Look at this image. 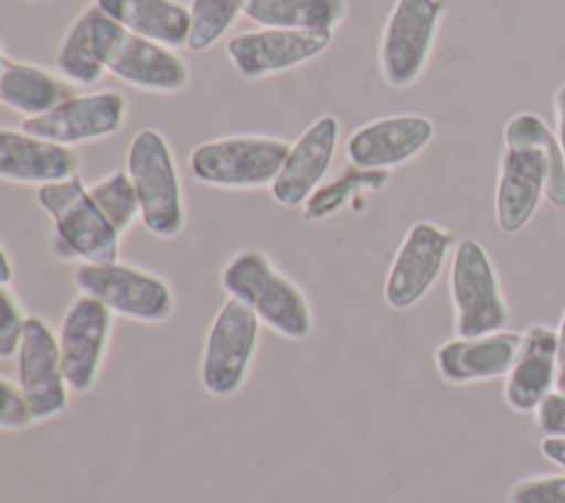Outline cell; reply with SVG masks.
Instances as JSON below:
<instances>
[{
  "label": "cell",
  "instance_id": "cell-23",
  "mask_svg": "<svg viewBox=\"0 0 565 503\" xmlns=\"http://www.w3.org/2000/svg\"><path fill=\"white\" fill-rule=\"evenodd\" d=\"M347 0H247L245 18L258 26L335 33L347 20Z\"/></svg>",
  "mask_w": 565,
  "mask_h": 503
},
{
  "label": "cell",
  "instance_id": "cell-5",
  "mask_svg": "<svg viewBox=\"0 0 565 503\" xmlns=\"http://www.w3.org/2000/svg\"><path fill=\"white\" fill-rule=\"evenodd\" d=\"M291 141L278 135L238 132L196 143L188 154V168L196 183L230 192L271 188Z\"/></svg>",
  "mask_w": 565,
  "mask_h": 503
},
{
  "label": "cell",
  "instance_id": "cell-33",
  "mask_svg": "<svg viewBox=\"0 0 565 503\" xmlns=\"http://www.w3.org/2000/svg\"><path fill=\"white\" fill-rule=\"evenodd\" d=\"M539 448L547 461L565 468V437H543Z\"/></svg>",
  "mask_w": 565,
  "mask_h": 503
},
{
  "label": "cell",
  "instance_id": "cell-14",
  "mask_svg": "<svg viewBox=\"0 0 565 503\" xmlns=\"http://www.w3.org/2000/svg\"><path fill=\"white\" fill-rule=\"evenodd\" d=\"M15 382L26 395L38 424L66 413L73 390L68 388L62 368L57 329H53L44 315H29L26 331L15 355Z\"/></svg>",
  "mask_w": 565,
  "mask_h": 503
},
{
  "label": "cell",
  "instance_id": "cell-25",
  "mask_svg": "<svg viewBox=\"0 0 565 503\" xmlns=\"http://www.w3.org/2000/svg\"><path fill=\"white\" fill-rule=\"evenodd\" d=\"M93 24H95V4H88L75 15L71 26L62 35L55 53L57 73L77 88L97 86L108 75L95 49Z\"/></svg>",
  "mask_w": 565,
  "mask_h": 503
},
{
  "label": "cell",
  "instance_id": "cell-30",
  "mask_svg": "<svg viewBox=\"0 0 565 503\" xmlns=\"http://www.w3.org/2000/svg\"><path fill=\"white\" fill-rule=\"evenodd\" d=\"M0 390H2L0 428L4 432H22V430L31 428L33 424H38L33 408L15 379H11L9 375H2Z\"/></svg>",
  "mask_w": 565,
  "mask_h": 503
},
{
  "label": "cell",
  "instance_id": "cell-13",
  "mask_svg": "<svg viewBox=\"0 0 565 503\" xmlns=\"http://www.w3.org/2000/svg\"><path fill=\"white\" fill-rule=\"evenodd\" d=\"M331 42L333 33L324 31L258 26L230 35L225 55L243 79L258 82L313 62L331 46Z\"/></svg>",
  "mask_w": 565,
  "mask_h": 503
},
{
  "label": "cell",
  "instance_id": "cell-27",
  "mask_svg": "<svg viewBox=\"0 0 565 503\" xmlns=\"http://www.w3.org/2000/svg\"><path fill=\"white\" fill-rule=\"evenodd\" d=\"M188 49L205 53L218 44L245 15L247 0H190Z\"/></svg>",
  "mask_w": 565,
  "mask_h": 503
},
{
  "label": "cell",
  "instance_id": "cell-35",
  "mask_svg": "<svg viewBox=\"0 0 565 503\" xmlns=\"http://www.w3.org/2000/svg\"><path fill=\"white\" fill-rule=\"evenodd\" d=\"M15 278V267H13V258L7 245L0 247V287H11Z\"/></svg>",
  "mask_w": 565,
  "mask_h": 503
},
{
  "label": "cell",
  "instance_id": "cell-22",
  "mask_svg": "<svg viewBox=\"0 0 565 503\" xmlns=\"http://www.w3.org/2000/svg\"><path fill=\"white\" fill-rule=\"evenodd\" d=\"M93 4L141 38L177 51L188 49L190 7L181 0H93Z\"/></svg>",
  "mask_w": 565,
  "mask_h": 503
},
{
  "label": "cell",
  "instance_id": "cell-32",
  "mask_svg": "<svg viewBox=\"0 0 565 503\" xmlns=\"http://www.w3.org/2000/svg\"><path fill=\"white\" fill-rule=\"evenodd\" d=\"M556 390L565 393V309L556 329Z\"/></svg>",
  "mask_w": 565,
  "mask_h": 503
},
{
  "label": "cell",
  "instance_id": "cell-8",
  "mask_svg": "<svg viewBox=\"0 0 565 503\" xmlns=\"http://www.w3.org/2000/svg\"><path fill=\"white\" fill-rule=\"evenodd\" d=\"M455 335L472 338L508 327L510 309L497 267L477 238H459L448 265Z\"/></svg>",
  "mask_w": 565,
  "mask_h": 503
},
{
  "label": "cell",
  "instance_id": "cell-28",
  "mask_svg": "<svg viewBox=\"0 0 565 503\" xmlns=\"http://www.w3.org/2000/svg\"><path fill=\"white\" fill-rule=\"evenodd\" d=\"M29 315L11 287H0V357L15 360Z\"/></svg>",
  "mask_w": 565,
  "mask_h": 503
},
{
  "label": "cell",
  "instance_id": "cell-26",
  "mask_svg": "<svg viewBox=\"0 0 565 503\" xmlns=\"http://www.w3.org/2000/svg\"><path fill=\"white\" fill-rule=\"evenodd\" d=\"M88 194L121 238L141 223L139 194L126 168H117L88 183Z\"/></svg>",
  "mask_w": 565,
  "mask_h": 503
},
{
  "label": "cell",
  "instance_id": "cell-34",
  "mask_svg": "<svg viewBox=\"0 0 565 503\" xmlns=\"http://www.w3.org/2000/svg\"><path fill=\"white\" fill-rule=\"evenodd\" d=\"M554 115H556V139L565 157V82L556 88L554 95Z\"/></svg>",
  "mask_w": 565,
  "mask_h": 503
},
{
  "label": "cell",
  "instance_id": "cell-4",
  "mask_svg": "<svg viewBox=\"0 0 565 503\" xmlns=\"http://www.w3.org/2000/svg\"><path fill=\"white\" fill-rule=\"evenodd\" d=\"M126 170L141 203V225L161 240H172L188 225L185 190L168 137L148 126L132 135L126 150Z\"/></svg>",
  "mask_w": 565,
  "mask_h": 503
},
{
  "label": "cell",
  "instance_id": "cell-20",
  "mask_svg": "<svg viewBox=\"0 0 565 503\" xmlns=\"http://www.w3.org/2000/svg\"><path fill=\"white\" fill-rule=\"evenodd\" d=\"M556 386V329L530 324L503 377V402L519 415L534 413Z\"/></svg>",
  "mask_w": 565,
  "mask_h": 503
},
{
  "label": "cell",
  "instance_id": "cell-6",
  "mask_svg": "<svg viewBox=\"0 0 565 503\" xmlns=\"http://www.w3.org/2000/svg\"><path fill=\"white\" fill-rule=\"evenodd\" d=\"M93 38L106 71L137 90L177 95L192 82V68L177 49L119 26L97 7Z\"/></svg>",
  "mask_w": 565,
  "mask_h": 503
},
{
  "label": "cell",
  "instance_id": "cell-7",
  "mask_svg": "<svg viewBox=\"0 0 565 503\" xmlns=\"http://www.w3.org/2000/svg\"><path fill=\"white\" fill-rule=\"evenodd\" d=\"M73 282L79 293L99 300L115 318L130 322L163 324L177 311L174 289L161 274L121 258L104 265H75Z\"/></svg>",
  "mask_w": 565,
  "mask_h": 503
},
{
  "label": "cell",
  "instance_id": "cell-31",
  "mask_svg": "<svg viewBox=\"0 0 565 503\" xmlns=\"http://www.w3.org/2000/svg\"><path fill=\"white\" fill-rule=\"evenodd\" d=\"M534 424L543 437H565V393L552 390L534 410Z\"/></svg>",
  "mask_w": 565,
  "mask_h": 503
},
{
  "label": "cell",
  "instance_id": "cell-1",
  "mask_svg": "<svg viewBox=\"0 0 565 503\" xmlns=\"http://www.w3.org/2000/svg\"><path fill=\"white\" fill-rule=\"evenodd\" d=\"M565 207V157L556 135L534 113H516L503 126V152L494 185V221L503 234L521 232L541 201Z\"/></svg>",
  "mask_w": 565,
  "mask_h": 503
},
{
  "label": "cell",
  "instance_id": "cell-9",
  "mask_svg": "<svg viewBox=\"0 0 565 503\" xmlns=\"http://www.w3.org/2000/svg\"><path fill=\"white\" fill-rule=\"evenodd\" d=\"M263 324L238 300L227 298L214 313L199 357V382L216 399L243 390L258 355Z\"/></svg>",
  "mask_w": 565,
  "mask_h": 503
},
{
  "label": "cell",
  "instance_id": "cell-19",
  "mask_svg": "<svg viewBox=\"0 0 565 503\" xmlns=\"http://www.w3.org/2000/svg\"><path fill=\"white\" fill-rule=\"evenodd\" d=\"M519 331H494L486 335H452L433 355L435 371L450 386H468L505 377L521 346Z\"/></svg>",
  "mask_w": 565,
  "mask_h": 503
},
{
  "label": "cell",
  "instance_id": "cell-17",
  "mask_svg": "<svg viewBox=\"0 0 565 503\" xmlns=\"http://www.w3.org/2000/svg\"><path fill=\"white\" fill-rule=\"evenodd\" d=\"M340 130V119L324 113L316 117L296 141H291L287 159L269 188L271 199L278 205L287 210L302 207L324 183L338 150Z\"/></svg>",
  "mask_w": 565,
  "mask_h": 503
},
{
  "label": "cell",
  "instance_id": "cell-12",
  "mask_svg": "<svg viewBox=\"0 0 565 503\" xmlns=\"http://www.w3.org/2000/svg\"><path fill=\"white\" fill-rule=\"evenodd\" d=\"M113 331L115 313L86 293L73 298L64 309L57 340L62 368L75 395H86L97 386Z\"/></svg>",
  "mask_w": 565,
  "mask_h": 503
},
{
  "label": "cell",
  "instance_id": "cell-21",
  "mask_svg": "<svg viewBox=\"0 0 565 503\" xmlns=\"http://www.w3.org/2000/svg\"><path fill=\"white\" fill-rule=\"evenodd\" d=\"M73 86L57 71H51L35 62L11 57L2 51L0 57V99L7 108L22 115L24 119L42 117L77 95Z\"/></svg>",
  "mask_w": 565,
  "mask_h": 503
},
{
  "label": "cell",
  "instance_id": "cell-36",
  "mask_svg": "<svg viewBox=\"0 0 565 503\" xmlns=\"http://www.w3.org/2000/svg\"><path fill=\"white\" fill-rule=\"evenodd\" d=\"M29 2H42V0H29Z\"/></svg>",
  "mask_w": 565,
  "mask_h": 503
},
{
  "label": "cell",
  "instance_id": "cell-24",
  "mask_svg": "<svg viewBox=\"0 0 565 503\" xmlns=\"http://www.w3.org/2000/svg\"><path fill=\"white\" fill-rule=\"evenodd\" d=\"M391 183V172L366 170L347 163L338 176L324 181L300 207V216L307 223H322L331 216L362 203L364 196L382 192Z\"/></svg>",
  "mask_w": 565,
  "mask_h": 503
},
{
  "label": "cell",
  "instance_id": "cell-10",
  "mask_svg": "<svg viewBox=\"0 0 565 503\" xmlns=\"http://www.w3.org/2000/svg\"><path fill=\"white\" fill-rule=\"evenodd\" d=\"M446 0H395L377 44L380 75L386 86L404 90L415 86L428 68Z\"/></svg>",
  "mask_w": 565,
  "mask_h": 503
},
{
  "label": "cell",
  "instance_id": "cell-2",
  "mask_svg": "<svg viewBox=\"0 0 565 503\" xmlns=\"http://www.w3.org/2000/svg\"><path fill=\"white\" fill-rule=\"evenodd\" d=\"M227 298L243 302L271 333L302 342L313 333V307L307 291L265 252L243 247L230 256L218 276Z\"/></svg>",
  "mask_w": 565,
  "mask_h": 503
},
{
  "label": "cell",
  "instance_id": "cell-11",
  "mask_svg": "<svg viewBox=\"0 0 565 503\" xmlns=\"http://www.w3.org/2000/svg\"><path fill=\"white\" fill-rule=\"evenodd\" d=\"M455 245L452 229L426 218L415 221L402 236L386 269L384 302L395 311L419 304L437 285L444 267L450 265Z\"/></svg>",
  "mask_w": 565,
  "mask_h": 503
},
{
  "label": "cell",
  "instance_id": "cell-18",
  "mask_svg": "<svg viewBox=\"0 0 565 503\" xmlns=\"http://www.w3.org/2000/svg\"><path fill=\"white\" fill-rule=\"evenodd\" d=\"M79 168L75 148L31 135L22 126L0 128V179L7 183L38 190L77 176Z\"/></svg>",
  "mask_w": 565,
  "mask_h": 503
},
{
  "label": "cell",
  "instance_id": "cell-29",
  "mask_svg": "<svg viewBox=\"0 0 565 503\" xmlns=\"http://www.w3.org/2000/svg\"><path fill=\"white\" fill-rule=\"evenodd\" d=\"M508 503H565V474H532L512 483Z\"/></svg>",
  "mask_w": 565,
  "mask_h": 503
},
{
  "label": "cell",
  "instance_id": "cell-15",
  "mask_svg": "<svg viewBox=\"0 0 565 503\" xmlns=\"http://www.w3.org/2000/svg\"><path fill=\"white\" fill-rule=\"evenodd\" d=\"M128 117V97L117 88H97L77 93L51 113L24 119L22 128L42 139L82 146L115 137Z\"/></svg>",
  "mask_w": 565,
  "mask_h": 503
},
{
  "label": "cell",
  "instance_id": "cell-3",
  "mask_svg": "<svg viewBox=\"0 0 565 503\" xmlns=\"http://www.w3.org/2000/svg\"><path fill=\"white\" fill-rule=\"evenodd\" d=\"M35 199L51 218V254L60 263L104 265L119 260L121 236L95 205L79 174L38 188Z\"/></svg>",
  "mask_w": 565,
  "mask_h": 503
},
{
  "label": "cell",
  "instance_id": "cell-16",
  "mask_svg": "<svg viewBox=\"0 0 565 503\" xmlns=\"http://www.w3.org/2000/svg\"><path fill=\"white\" fill-rule=\"evenodd\" d=\"M435 137V124L419 113H395L358 126L344 141L349 163L366 170H397L419 157Z\"/></svg>",
  "mask_w": 565,
  "mask_h": 503
}]
</instances>
